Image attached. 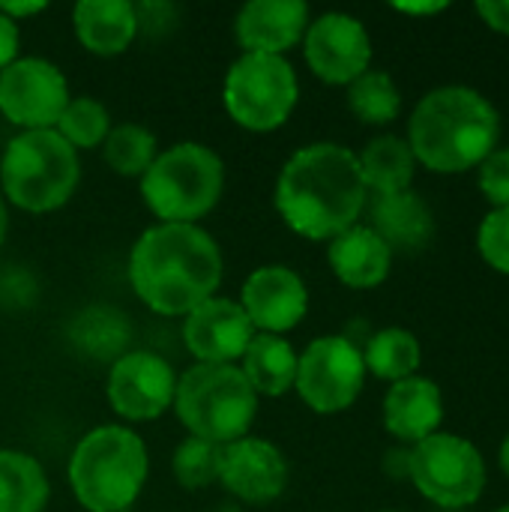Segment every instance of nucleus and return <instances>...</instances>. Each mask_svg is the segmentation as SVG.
Wrapping results in <instances>:
<instances>
[{
    "mask_svg": "<svg viewBox=\"0 0 509 512\" xmlns=\"http://www.w3.org/2000/svg\"><path fill=\"white\" fill-rule=\"evenodd\" d=\"M369 204V189L357 153L318 141L297 150L279 171L276 210L282 222L306 240H333L354 228Z\"/></svg>",
    "mask_w": 509,
    "mask_h": 512,
    "instance_id": "f257e3e1",
    "label": "nucleus"
},
{
    "mask_svg": "<svg viewBox=\"0 0 509 512\" xmlns=\"http://www.w3.org/2000/svg\"><path fill=\"white\" fill-rule=\"evenodd\" d=\"M225 276L219 243L198 225H153L129 252V282L138 300L165 315H189L216 297Z\"/></svg>",
    "mask_w": 509,
    "mask_h": 512,
    "instance_id": "f03ea898",
    "label": "nucleus"
},
{
    "mask_svg": "<svg viewBox=\"0 0 509 512\" xmlns=\"http://www.w3.org/2000/svg\"><path fill=\"white\" fill-rule=\"evenodd\" d=\"M498 138V108L474 87L447 84L429 90L417 102L405 141L417 165L435 174H465L483 165Z\"/></svg>",
    "mask_w": 509,
    "mask_h": 512,
    "instance_id": "7ed1b4c3",
    "label": "nucleus"
},
{
    "mask_svg": "<svg viewBox=\"0 0 509 512\" xmlns=\"http://www.w3.org/2000/svg\"><path fill=\"white\" fill-rule=\"evenodd\" d=\"M147 444L126 426L90 429L69 456V486L87 512L129 510L147 483Z\"/></svg>",
    "mask_w": 509,
    "mask_h": 512,
    "instance_id": "20e7f679",
    "label": "nucleus"
},
{
    "mask_svg": "<svg viewBox=\"0 0 509 512\" xmlns=\"http://www.w3.org/2000/svg\"><path fill=\"white\" fill-rule=\"evenodd\" d=\"M174 411L192 438L228 447L249 435L258 414V393L240 366L195 363L177 378Z\"/></svg>",
    "mask_w": 509,
    "mask_h": 512,
    "instance_id": "39448f33",
    "label": "nucleus"
},
{
    "mask_svg": "<svg viewBox=\"0 0 509 512\" xmlns=\"http://www.w3.org/2000/svg\"><path fill=\"white\" fill-rule=\"evenodd\" d=\"M78 153L54 132H18L0 156L3 198L27 213L60 210L78 189Z\"/></svg>",
    "mask_w": 509,
    "mask_h": 512,
    "instance_id": "423d86ee",
    "label": "nucleus"
},
{
    "mask_svg": "<svg viewBox=\"0 0 509 512\" xmlns=\"http://www.w3.org/2000/svg\"><path fill=\"white\" fill-rule=\"evenodd\" d=\"M225 162L198 141L159 153L141 177V198L165 225H198L222 198Z\"/></svg>",
    "mask_w": 509,
    "mask_h": 512,
    "instance_id": "0eeeda50",
    "label": "nucleus"
},
{
    "mask_svg": "<svg viewBox=\"0 0 509 512\" xmlns=\"http://www.w3.org/2000/svg\"><path fill=\"white\" fill-rule=\"evenodd\" d=\"M300 99V81L285 57L240 54L222 84L228 117L249 132H273L288 123Z\"/></svg>",
    "mask_w": 509,
    "mask_h": 512,
    "instance_id": "6e6552de",
    "label": "nucleus"
},
{
    "mask_svg": "<svg viewBox=\"0 0 509 512\" xmlns=\"http://www.w3.org/2000/svg\"><path fill=\"white\" fill-rule=\"evenodd\" d=\"M408 480L432 504L459 512L480 501L486 489V459L468 438L435 432L411 447Z\"/></svg>",
    "mask_w": 509,
    "mask_h": 512,
    "instance_id": "1a4fd4ad",
    "label": "nucleus"
},
{
    "mask_svg": "<svg viewBox=\"0 0 509 512\" xmlns=\"http://www.w3.org/2000/svg\"><path fill=\"white\" fill-rule=\"evenodd\" d=\"M366 384L363 351L345 336L315 339L297 363V393L315 414L348 411Z\"/></svg>",
    "mask_w": 509,
    "mask_h": 512,
    "instance_id": "9d476101",
    "label": "nucleus"
},
{
    "mask_svg": "<svg viewBox=\"0 0 509 512\" xmlns=\"http://www.w3.org/2000/svg\"><path fill=\"white\" fill-rule=\"evenodd\" d=\"M66 102V75L51 60L18 57L0 72V114L21 132L54 129Z\"/></svg>",
    "mask_w": 509,
    "mask_h": 512,
    "instance_id": "9b49d317",
    "label": "nucleus"
},
{
    "mask_svg": "<svg viewBox=\"0 0 509 512\" xmlns=\"http://www.w3.org/2000/svg\"><path fill=\"white\" fill-rule=\"evenodd\" d=\"M303 54L315 78L324 84H351L372 63V39L360 18L348 12H324L309 21Z\"/></svg>",
    "mask_w": 509,
    "mask_h": 512,
    "instance_id": "f8f14e48",
    "label": "nucleus"
},
{
    "mask_svg": "<svg viewBox=\"0 0 509 512\" xmlns=\"http://www.w3.org/2000/svg\"><path fill=\"white\" fill-rule=\"evenodd\" d=\"M177 372L168 360L150 351H132L114 360L108 372V402L117 417L147 423L174 408Z\"/></svg>",
    "mask_w": 509,
    "mask_h": 512,
    "instance_id": "ddd939ff",
    "label": "nucleus"
},
{
    "mask_svg": "<svg viewBox=\"0 0 509 512\" xmlns=\"http://www.w3.org/2000/svg\"><path fill=\"white\" fill-rule=\"evenodd\" d=\"M255 327L243 306L228 297H210L183 318V342L198 363L207 366H234L243 360Z\"/></svg>",
    "mask_w": 509,
    "mask_h": 512,
    "instance_id": "4468645a",
    "label": "nucleus"
},
{
    "mask_svg": "<svg viewBox=\"0 0 509 512\" xmlns=\"http://www.w3.org/2000/svg\"><path fill=\"white\" fill-rule=\"evenodd\" d=\"M243 312L249 315L255 333L282 336L294 330L309 309V291L300 273L282 264H267L249 273L240 297Z\"/></svg>",
    "mask_w": 509,
    "mask_h": 512,
    "instance_id": "2eb2a0df",
    "label": "nucleus"
},
{
    "mask_svg": "<svg viewBox=\"0 0 509 512\" xmlns=\"http://www.w3.org/2000/svg\"><path fill=\"white\" fill-rule=\"evenodd\" d=\"M219 483L246 504H273L288 486V462L276 444L246 435L222 447Z\"/></svg>",
    "mask_w": 509,
    "mask_h": 512,
    "instance_id": "dca6fc26",
    "label": "nucleus"
},
{
    "mask_svg": "<svg viewBox=\"0 0 509 512\" xmlns=\"http://www.w3.org/2000/svg\"><path fill=\"white\" fill-rule=\"evenodd\" d=\"M309 27V6L303 0H252L234 18V36L243 54L285 57L303 42Z\"/></svg>",
    "mask_w": 509,
    "mask_h": 512,
    "instance_id": "f3484780",
    "label": "nucleus"
},
{
    "mask_svg": "<svg viewBox=\"0 0 509 512\" xmlns=\"http://www.w3.org/2000/svg\"><path fill=\"white\" fill-rule=\"evenodd\" d=\"M444 423V393L432 378L411 375L405 381L390 384L384 396V426L387 432L414 447L435 432H441Z\"/></svg>",
    "mask_w": 509,
    "mask_h": 512,
    "instance_id": "a211bd4d",
    "label": "nucleus"
},
{
    "mask_svg": "<svg viewBox=\"0 0 509 512\" xmlns=\"http://www.w3.org/2000/svg\"><path fill=\"white\" fill-rule=\"evenodd\" d=\"M369 216V228L390 246V252H420L435 237L432 207L414 189L375 195L369 204Z\"/></svg>",
    "mask_w": 509,
    "mask_h": 512,
    "instance_id": "6ab92c4d",
    "label": "nucleus"
},
{
    "mask_svg": "<svg viewBox=\"0 0 509 512\" xmlns=\"http://www.w3.org/2000/svg\"><path fill=\"white\" fill-rule=\"evenodd\" d=\"M327 261H330L333 276L342 285L369 291V288H378L381 282H387L390 267H393V252L369 225L357 222L354 228H348L330 240Z\"/></svg>",
    "mask_w": 509,
    "mask_h": 512,
    "instance_id": "aec40b11",
    "label": "nucleus"
},
{
    "mask_svg": "<svg viewBox=\"0 0 509 512\" xmlns=\"http://www.w3.org/2000/svg\"><path fill=\"white\" fill-rule=\"evenodd\" d=\"M72 27L78 42L99 57L123 54L138 36L135 3L126 0H81L72 9Z\"/></svg>",
    "mask_w": 509,
    "mask_h": 512,
    "instance_id": "412c9836",
    "label": "nucleus"
},
{
    "mask_svg": "<svg viewBox=\"0 0 509 512\" xmlns=\"http://www.w3.org/2000/svg\"><path fill=\"white\" fill-rule=\"evenodd\" d=\"M297 363L300 354L294 351V345L285 336H273V333H255V339L249 342L246 354H243V375L252 384V390L258 396H285L294 381H297Z\"/></svg>",
    "mask_w": 509,
    "mask_h": 512,
    "instance_id": "4be33fe9",
    "label": "nucleus"
},
{
    "mask_svg": "<svg viewBox=\"0 0 509 512\" xmlns=\"http://www.w3.org/2000/svg\"><path fill=\"white\" fill-rule=\"evenodd\" d=\"M363 183L372 195H390L405 192L414 183L417 159L405 138L399 135H378L366 144L363 153H357Z\"/></svg>",
    "mask_w": 509,
    "mask_h": 512,
    "instance_id": "5701e85b",
    "label": "nucleus"
},
{
    "mask_svg": "<svg viewBox=\"0 0 509 512\" xmlns=\"http://www.w3.org/2000/svg\"><path fill=\"white\" fill-rule=\"evenodd\" d=\"M48 495V477L33 456L0 450V512H45Z\"/></svg>",
    "mask_w": 509,
    "mask_h": 512,
    "instance_id": "b1692460",
    "label": "nucleus"
},
{
    "mask_svg": "<svg viewBox=\"0 0 509 512\" xmlns=\"http://www.w3.org/2000/svg\"><path fill=\"white\" fill-rule=\"evenodd\" d=\"M363 363H366V372H372L375 378L396 384V381L417 375L423 363V345L405 327H384L363 348Z\"/></svg>",
    "mask_w": 509,
    "mask_h": 512,
    "instance_id": "393cba45",
    "label": "nucleus"
},
{
    "mask_svg": "<svg viewBox=\"0 0 509 512\" xmlns=\"http://www.w3.org/2000/svg\"><path fill=\"white\" fill-rule=\"evenodd\" d=\"M348 108L354 111L360 123L387 126L402 111V93L390 72L366 69L357 81L348 84Z\"/></svg>",
    "mask_w": 509,
    "mask_h": 512,
    "instance_id": "a878e982",
    "label": "nucleus"
},
{
    "mask_svg": "<svg viewBox=\"0 0 509 512\" xmlns=\"http://www.w3.org/2000/svg\"><path fill=\"white\" fill-rule=\"evenodd\" d=\"M105 162L114 174L120 177H144L147 168L156 162L159 147H156V135L138 123H120L111 126L105 144H102Z\"/></svg>",
    "mask_w": 509,
    "mask_h": 512,
    "instance_id": "bb28decb",
    "label": "nucleus"
},
{
    "mask_svg": "<svg viewBox=\"0 0 509 512\" xmlns=\"http://www.w3.org/2000/svg\"><path fill=\"white\" fill-rule=\"evenodd\" d=\"M54 132L78 153V150H93L105 144L111 132V117L108 108L93 99V96H69Z\"/></svg>",
    "mask_w": 509,
    "mask_h": 512,
    "instance_id": "cd10ccee",
    "label": "nucleus"
},
{
    "mask_svg": "<svg viewBox=\"0 0 509 512\" xmlns=\"http://www.w3.org/2000/svg\"><path fill=\"white\" fill-rule=\"evenodd\" d=\"M174 477L183 489H210L213 483H219V471H222V447L201 441V438H186L177 453H174Z\"/></svg>",
    "mask_w": 509,
    "mask_h": 512,
    "instance_id": "c85d7f7f",
    "label": "nucleus"
},
{
    "mask_svg": "<svg viewBox=\"0 0 509 512\" xmlns=\"http://www.w3.org/2000/svg\"><path fill=\"white\" fill-rule=\"evenodd\" d=\"M477 249L492 270L509 276V207L489 210L483 216L477 231Z\"/></svg>",
    "mask_w": 509,
    "mask_h": 512,
    "instance_id": "c756f323",
    "label": "nucleus"
},
{
    "mask_svg": "<svg viewBox=\"0 0 509 512\" xmlns=\"http://www.w3.org/2000/svg\"><path fill=\"white\" fill-rule=\"evenodd\" d=\"M480 192L492 210L509 207V147H495L480 165Z\"/></svg>",
    "mask_w": 509,
    "mask_h": 512,
    "instance_id": "7c9ffc66",
    "label": "nucleus"
},
{
    "mask_svg": "<svg viewBox=\"0 0 509 512\" xmlns=\"http://www.w3.org/2000/svg\"><path fill=\"white\" fill-rule=\"evenodd\" d=\"M18 42H21L18 24L9 21L6 15H0V72L18 60Z\"/></svg>",
    "mask_w": 509,
    "mask_h": 512,
    "instance_id": "2f4dec72",
    "label": "nucleus"
},
{
    "mask_svg": "<svg viewBox=\"0 0 509 512\" xmlns=\"http://www.w3.org/2000/svg\"><path fill=\"white\" fill-rule=\"evenodd\" d=\"M477 12L495 33L509 36V0H483L477 3Z\"/></svg>",
    "mask_w": 509,
    "mask_h": 512,
    "instance_id": "473e14b6",
    "label": "nucleus"
},
{
    "mask_svg": "<svg viewBox=\"0 0 509 512\" xmlns=\"http://www.w3.org/2000/svg\"><path fill=\"white\" fill-rule=\"evenodd\" d=\"M384 468L393 480H408L411 477V447L402 450H390L384 459Z\"/></svg>",
    "mask_w": 509,
    "mask_h": 512,
    "instance_id": "72a5a7b5",
    "label": "nucleus"
},
{
    "mask_svg": "<svg viewBox=\"0 0 509 512\" xmlns=\"http://www.w3.org/2000/svg\"><path fill=\"white\" fill-rule=\"evenodd\" d=\"M45 12V3L42 0H27V3H12V0H0V15H6L9 21L18 24V18H30V15H39Z\"/></svg>",
    "mask_w": 509,
    "mask_h": 512,
    "instance_id": "f704fd0d",
    "label": "nucleus"
},
{
    "mask_svg": "<svg viewBox=\"0 0 509 512\" xmlns=\"http://www.w3.org/2000/svg\"><path fill=\"white\" fill-rule=\"evenodd\" d=\"M399 12H408V15H435V12H444L447 3H396Z\"/></svg>",
    "mask_w": 509,
    "mask_h": 512,
    "instance_id": "c9c22d12",
    "label": "nucleus"
},
{
    "mask_svg": "<svg viewBox=\"0 0 509 512\" xmlns=\"http://www.w3.org/2000/svg\"><path fill=\"white\" fill-rule=\"evenodd\" d=\"M6 231H9V213H6V204H3V195H0V246L6 240Z\"/></svg>",
    "mask_w": 509,
    "mask_h": 512,
    "instance_id": "e433bc0d",
    "label": "nucleus"
},
{
    "mask_svg": "<svg viewBox=\"0 0 509 512\" xmlns=\"http://www.w3.org/2000/svg\"><path fill=\"white\" fill-rule=\"evenodd\" d=\"M498 462H501V471L509 477V435L504 438V444H501V456H498Z\"/></svg>",
    "mask_w": 509,
    "mask_h": 512,
    "instance_id": "4c0bfd02",
    "label": "nucleus"
},
{
    "mask_svg": "<svg viewBox=\"0 0 509 512\" xmlns=\"http://www.w3.org/2000/svg\"><path fill=\"white\" fill-rule=\"evenodd\" d=\"M498 512H509V504H507V507H501V510H498Z\"/></svg>",
    "mask_w": 509,
    "mask_h": 512,
    "instance_id": "58836bf2",
    "label": "nucleus"
}]
</instances>
